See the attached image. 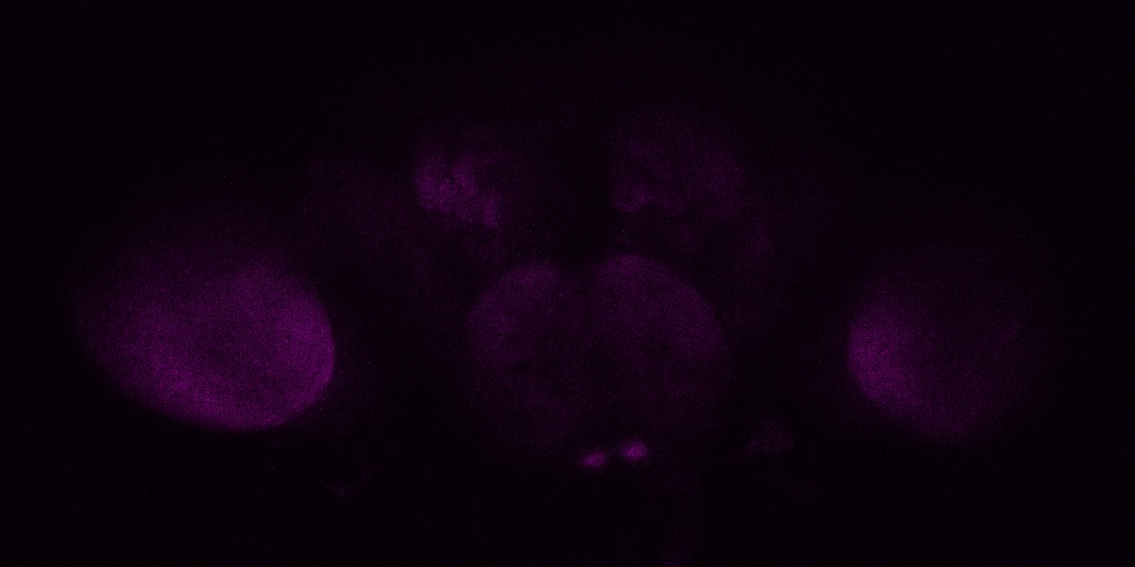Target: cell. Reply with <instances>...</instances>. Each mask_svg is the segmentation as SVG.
Masks as SVG:
<instances>
[{
  "label": "cell",
  "instance_id": "1",
  "mask_svg": "<svg viewBox=\"0 0 1135 567\" xmlns=\"http://www.w3.org/2000/svg\"><path fill=\"white\" fill-rule=\"evenodd\" d=\"M176 300L208 326L196 361L204 355L208 406L222 423L279 426L329 388L333 327L319 298L295 276L265 265L197 269L186 275Z\"/></svg>",
  "mask_w": 1135,
  "mask_h": 567
}]
</instances>
